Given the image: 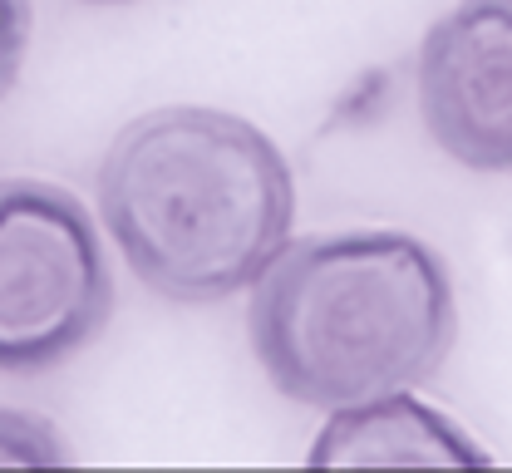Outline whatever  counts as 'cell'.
<instances>
[{"label":"cell","mask_w":512,"mask_h":473,"mask_svg":"<svg viewBox=\"0 0 512 473\" xmlns=\"http://www.w3.org/2000/svg\"><path fill=\"white\" fill-rule=\"evenodd\" d=\"M99 212L148 291L207 306L256 286L286 252L296 183L256 124L207 104H168L109 143Z\"/></svg>","instance_id":"1"},{"label":"cell","mask_w":512,"mask_h":473,"mask_svg":"<svg viewBox=\"0 0 512 473\" xmlns=\"http://www.w3.org/2000/svg\"><path fill=\"white\" fill-rule=\"evenodd\" d=\"M247 336L266 380L296 405L414 390L453 350V281L409 232H325L261 271Z\"/></svg>","instance_id":"2"},{"label":"cell","mask_w":512,"mask_h":473,"mask_svg":"<svg viewBox=\"0 0 512 473\" xmlns=\"http://www.w3.org/2000/svg\"><path fill=\"white\" fill-rule=\"evenodd\" d=\"M109 316L114 271L94 212L50 178H0V370H55Z\"/></svg>","instance_id":"3"},{"label":"cell","mask_w":512,"mask_h":473,"mask_svg":"<svg viewBox=\"0 0 512 473\" xmlns=\"http://www.w3.org/2000/svg\"><path fill=\"white\" fill-rule=\"evenodd\" d=\"M429 138L473 173H512V0H458L414 65Z\"/></svg>","instance_id":"4"},{"label":"cell","mask_w":512,"mask_h":473,"mask_svg":"<svg viewBox=\"0 0 512 473\" xmlns=\"http://www.w3.org/2000/svg\"><path fill=\"white\" fill-rule=\"evenodd\" d=\"M311 464L320 469H448V464H488L478 444L424 400L389 390L375 400L330 409Z\"/></svg>","instance_id":"5"},{"label":"cell","mask_w":512,"mask_h":473,"mask_svg":"<svg viewBox=\"0 0 512 473\" xmlns=\"http://www.w3.org/2000/svg\"><path fill=\"white\" fill-rule=\"evenodd\" d=\"M64 459H69V449L50 419L0 405V469H50Z\"/></svg>","instance_id":"6"},{"label":"cell","mask_w":512,"mask_h":473,"mask_svg":"<svg viewBox=\"0 0 512 473\" xmlns=\"http://www.w3.org/2000/svg\"><path fill=\"white\" fill-rule=\"evenodd\" d=\"M30 50V0H0V99L15 89Z\"/></svg>","instance_id":"7"},{"label":"cell","mask_w":512,"mask_h":473,"mask_svg":"<svg viewBox=\"0 0 512 473\" xmlns=\"http://www.w3.org/2000/svg\"><path fill=\"white\" fill-rule=\"evenodd\" d=\"M84 5H133V0H84Z\"/></svg>","instance_id":"8"}]
</instances>
